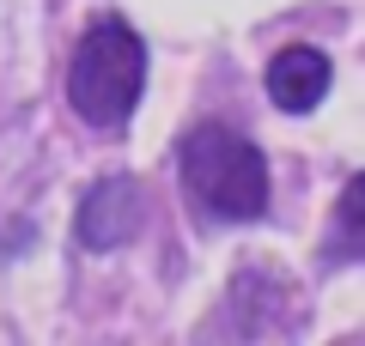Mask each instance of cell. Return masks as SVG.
<instances>
[{"label":"cell","instance_id":"1","mask_svg":"<svg viewBox=\"0 0 365 346\" xmlns=\"http://www.w3.org/2000/svg\"><path fill=\"white\" fill-rule=\"evenodd\" d=\"M182 194L207 225H250L268 213V158L256 140H244L225 122H201L177 146Z\"/></svg>","mask_w":365,"mask_h":346},{"label":"cell","instance_id":"2","mask_svg":"<svg viewBox=\"0 0 365 346\" xmlns=\"http://www.w3.org/2000/svg\"><path fill=\"white\" fill-rule=\"evenodd\" d=\"M146 91V43L128 19H98V25L79 37L73 61H67V103L86 128H128V115L140 110Z\"/></svg>","mask_w":365,"mask_h":346},{"label":"cell","instance_id":"5","mask_svg":"<svg viewBox=\"0 0 365 346\" xmlns=\"http://www.w3.org/2000/svg\"><path fill=\"white\" fill-rule=\"evenodd\" d=\"M365 256V170L347 177L335 201V243H329V261H359Z\"/></svg>","mask_w":365,"mask_h":346},{"label":"cell","instance_id":"3","mask_svg":"<svg viewBox=\"0 0 365 346\" xmlns=\"http://www.w3.org/2000/svg\"><path fill=\"white\" fill-rule=\"evenodd\" d=\"M140 231H146V189L134 177L91 182L86 201H79V213H73V237H79V249H91V256L128 249Z\"/></svg>","mask_w":365,"mask_h":346},{"label":"cell","instance_id":"4","mask_svg":"<svg viewBox=\"0 0 365 346\" xmlns=\"http://www.w3.org/2000/svg\"><path fill=\"white\" fill-rule=\"evenodd\" d=\"M329 85H335V67L311 43H292V49H280L268 61V98H274V110H287V115H311L329 98Z\"/></svg>","mask_w":365,"mask_h":346}]
</instances>
